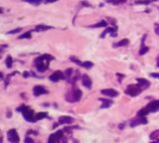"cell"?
Instances as JSON below:
<instances>
[{"label": "cell", "mask_w": 159, "mask_h": 143, "mask_svg": "<svg viewBox=\"0 0 159 143\" xmlns=\"http://www.w3.org/2000/svg\"><path fill=\"white\" fill-rule=\"evenodd\" d=\"M17 111L21 112L26 121H28V122H36L37 121L35 115H34V111L31 110V108L26 106V105H22V106L18 107Z\"/></svg>", "instance_id": "3957f363"}, {"label": "cell", "mask_w": 159, "mask_h": 143, "mask_svg": "<svg viewBox=\"0 0 159 143\" xmlns=\"http://www.w3.org/2000/svg\"><path fill=\"white\" fill-rule=\"evenodd\" d=\"M74 121H75V118L71 117V116H68V115L60 116L59 117L60 124H70V123H73Z\"/></svg>", "instance_id": "9a60e30c"}, {"label": "cell", "mask_w": 159, "mask_h": 143, "mask_svg": "<svg viewBox=\"0 0 159 143\" xmlns=\"http://www.w3.org/2000/svg\"><path fill=\"white\" fill-rule=\"evenodd\" d=\"M159 110V99L153 100L149 103L146 105L144 108H142L138 111L137 115L138 116H146L149 113H154V112H157Z\"/></svg>", "instance_id": "7a4b0ae2"}, {"label": "cell", "mask_w": 159, "mask_h": 143, "mask_svg": "<svg viewBox=\"0 0 159 143\" xmlns=\"http://www.w3.org/2000/svg\"><path fill=\"white\" fill-rule=\"evenodd\" d=\"M7 138H8V141L10 143H19V141H20L18 132L16 131V129L14 128L8 130V132H7Z\"/></svg>", "instance_id": "ba28073f"}, {"label": "cell", "mask_w": 159, "mask_h": 143, "mask_svg": "<svg viewBox=\"0 0 159 143\" xmlns=\"http://www.w3.org/2000/svg\"><path fill=\"white\" fill-rule=\"evenodd\" d=\"M147 122L148 121H147L145 116H138V117L130 120L129 125H130V127H136L138 125H142V124H146Z\"/></svg>", "instance_id": "9c48e42d"}, {"label": "cell", "mask_w": 159, "mask_h": 143, "mask_svg": "<svg viewBox=\"0 0 159 143\" xmlns=\"http://www.w3.org/2000/svg\"><path fill=\"white\" fill-rule=\"evenodd\" d=\"M33 93L35 96H39L45 95V93H48V91L43 85H36V86H34V89H33Z\"/></svg>", "instance_id": "7c38bea8"}, {"label": "cell", "mask_w": 159, "mask_h": 143, "mask_svg": "<svg viewBox=\"0 0 159 143\" xmlns=\"http://www.w3.org/2000/svg\"><path fill=\"white\" fill-rule=\"evenodd\" d=\"M31 32L32 31H29V32H26L24 34H22L21 36H19V39H30L31 38Z\"/></svg>", "instance_id": "4316f807"}, {"label": "cell", "mask_w": 159, "mask_h": 143, "mask_svg": "<svg viewBox=\"0 0 159 143\" xmlns=\"http://www.w3.org/2000/svg\"><path fill=\"white\" fill-rule=\"evenodd\" d=\"M151 143H159L158 141H153V142H151Z\"/></svg>", "instance_id": "d590c367"}, {"label": "cell", "mask_w": 159, "mask_h": 143, "mask_svg": "<svg viewBox=\"0 0 159 143\" xmlns=\"http://www.w3.org/2000/svg\"><path fill=\"white\" fill-rule=\"evenodd\" d=\"M150 77H152V78H159V74H150Z\"/></svg>", "instance_id": "1f68e13d"}, {"label": "cell", "mask_w": 159, "mask_h": 143, "mask_svg": "<svg viewBox=\"0 0 159 143\" xmlns=\"http://www.w3.org/2000/svg\"><path fill=\"white\" fill-rule=\"evenodd\" d=\"M20 31H22V29L21 28H17V29L12 30V31H9L8 34H15V33H17V32H20Z\"/></svg>", "instance_id": "f546056e"}, {"label": "cell", "mask_w": 159, "mask_h": 143, "mask_svg": "<svg viewBox=\"0 0 159 143\" xmlns=\"http://www.w3.org/2000/svg\"><path fill=\"white\" fill-rule=\"evenodd\" d=\"M100 100L103 103V104L101 105V108H108L113 104V101L108 99H100Z\"/></svg>", "instance_id": "ac0fdd59"}, {"label": "cell", "mask_w": 159, "mask_h": 143, "mask_svg": "<svg viewBox=\"0 0 159 143\" xmlns=\"http://www.w3.org/2000/svg\"><path fill=\"white\" fill-rule=\"evenodd\" d=\"M154 30H155V33H156L157 35H159V26H158V24L154 25Z\"/></svg>", "instance_id": "4dcf8cb0"}, {"label": "cell", "mask_w": 159, "mask_h": 143, "mask_svg": "<svg viewBox=\"0 0 159 143\" xmlns=\"http://www.w3.org/2000/svg\"><path fill=\"white\" fill-rule=\"evenodd\" d=\"M35 117H36V120L44 119V118L48 117V113H47V112H39V113H37L35 115Z\"/></svg>", "instance_id": "cb8c5ba5"}, {"label": "cell", "mask_w": 159, "mask_h": 143, "mask_svg": "<svg viewBox=\"0 0 159 143\" xmlns=\"http://www.w3.org/2000/svg\"><path fill=\"white\" fill-rule=\"evenodd\" d=\"M64 75H65V80H67L71 84H74V82L77 81L78 74L77 72L74 71L73 69H68L64 72Z\"/></svg>", "instance_id": "52a82bcc"}, {"label": "cell", "mask_w": 159, "mask_h": 143, "mask_svg": "<svg viewBox=\"0 0 159 143\" xmlns=\"http://www.w3.org/2000/svg\"><path fill=\"white\" fill-rule=\"evenodd\" d=\"M63 143H68V141H67V138H66V137L63 139Z\"/></svg>", "instance_id": "836d02e7"}, {"label": "cell", "mask_w": 159, "mask_h": 143, "mask_svg": "<svg viewBox=\"0 0 159 143\" xmlns=\"http://www.w3.org/2000/svg\"><path fill=\"white\" fill-rule=\"evenodd\" d=\"M82 84H83V85H84V86H86L87 89H92L93 82H92V80H90V78L88 76V75H83V77H82Z\"/></svg>", "instance_id": "5bb4252c"}, {"label": "cell", "mask_w": 159, "mask_h": 143, "mask_svg": "<svg viewBox=\"0 0 159 143\" xmlns=\"http://www.w3.org/2000/svg\"><path fill=\"white\" fill-rule=\"evenodd\" d=\"M25 143H36V142L34 141L32 138H30L29 136H26V138H25Z\"/></svg>", "instance_id": "f1b7e54d"}, {"label": "cell", "mask_w": 159, "mask_h": 143, "mask_svg": "<svg viewBox=\"0 0 159 143\" xmlns=\"http://www.w3.org/2000/svg\"><path fill=\"white\" fill-rule=\"evenodd\" d=\"M115 32H116V29L111 27V28H108V29L105 30V31L101 35V38H104V37L105 35H107V34H111V36L115 37V36H116V33H115Z\"/></svg>", "instance_id": "ffe728a7"}, {"label": "cell", "mask_w": 159, "mask_h": 143, "mask_svg": "<svg viewBox=\"0 0 159 143\" xmlns=\"http://www.w3.org/2000/svg\"><path fill=\"white\" fill-rule=\"evenodd\" d=\"M101 93L103 96H105L108 97H116L118 96V92H117L115 89H101Z\"/></svg>", "instance_id": "4fadbf2b"}, {"label": "cell", "mask_w": 159, "mask_h": 143, "mask_svg": "<svg viewBox=\"0 0 159 143\" xmlns=\"http://www.w3.org/2000/svg\"><path fill=\"white\" fill-rule=\"evenodd\" d=\"M153 0H146V1H135V4H144V5H147V4H149L150 2H152Z\"/></svg>", "instance_id": "83f0119b"}, {"label": "cell", "mask_w": 159, "mask_h": 143, "mask_svg": "<svg viewBox=\"0 0 159 143\" xmlns=\"http://www.w3.org/2000/svg\"><path fill=\"white\" fill-rule=\"evenodd\" d=\"M157 65H158V67H159V60H158V63H157Z\"/></svg>", "instance_id": "8d00e7d4"}, {"label": "cell", "mask_w": 159, "mask_h": 143, "mask_svg": "<svg viewBox=\"0 0 159 143\" xmlns=\"http://www.w3.org/2000/svg\"><path fill=\"white\" fill-rule=\"evenodd\" d=\"M145 38H146V36L143 37V39H142V44H141V47H140V50H139V55H140V56H142V55L146 54V53L149 51V48L147 47V46H145V45H144Z\"/></svg>", "instance_id": "d6986e66"}, {"label": "cell", "mask_w": 159, "mask_h": 143, "mask_svg": "<svg viewBox=\"0 0 159 143\" xmlns=\"http://www.w3.org/2000/svg\"><path fill=\"white\" fill-rule=\"evenodd\" d=\"M108 25V24L107 23V21L103 20V21H101L100 23H97V24H96V25H92L90 27H92V28H101V27H107Z\"/></svg>", "instance_id": "603a6c76"}, {"label": "cell", "mask_w": 159, "mask_h": 143, "mask_svg": "<svg viewBox=\"0 0 159 143\" xmlns=\"http://www.w3.org/2000/svg\"><path fill=\"white\" fill-rule=\"evenodd\" d=\"M6 47H8V46H7V45H2V46H1V53H2L3 51H4V49H5Z\"/></svg>", "instance_id": "d6a6232c"}, {"label": "cell", "mask_w": 159, "mask_h": 143, "mask_svg": "<svg viewBox=\"0 0 159 143\" xmlns=\"http://www.w3.org/2000/svg\"><path fill=\"white\" fill-rule=\"evenodd\" d=\"M52 60H54V57L51 55H43L35 59V66L38 72H45L49 68V63Z\"/></svg>", "instance_id": "6da1fadb"}, {"label": "cell", "mask_w": 159, "mask_h": 143, "mask_svg": "<svg viewBox=\"0 0 159 143\" xmlns=\"http://www.w3.org/2000/svg\"><path fill=\"white\" fill-rule=\"evenodd\" d=\"M153 1H157V0H153Z\"/></svg>", "instance_id": "74e56055"}, {"label": "cell", "mask_w": 159, "mask_h": 143, "mask_svg": "<svg viewBox=\"0 0 159 143\" xmlns=\"http://www.w3.org/2000/svg\"><path fill=\"white\" fill-rule=\"evenodd\" d=\"M74 143H79V141H78V140H76V139H75V140H74Z\"/></svg>", "instance_id": "e575fe53"}, {"label": "cell", "mask_w": 159, "mask_h": 143, "mask_svg": "<svg viewBox=\"0 0 159 143\" xmlns=\"http://www.w3.org/2000/svg\"><path fill=\"white\" fill-rule=\"evenodd\" d=\"M143 89L140 88V85H127V88L125 89V93L127 96H137L138 95H140Z\"/></svg>", "instance_id": "5b68a950"}, {"label": "cell", "mask_w": 159, "mask_h": 143, "mask_svg": "<svg viewBox=\"0 0 159 143\" xmlns=\"http://www.w3.org/2000/svg\"><path fill=\"white\" fill-rule=\"evenodd\" d=\"M65 138L64 137L63 130H58L56 132L52 133L48 138V143H59L61 140Z\"/></svg>", "instance_id": "8992f818"}, {"label": "cell", "mask_w": 159, "mask_h": 143, "mask_svg": "<svg viewBox=\"0 0 159 143\" xmlns=\"http://www.w3.org/2000/svg\"><path fill=\"white\" fill-rule=\"evenodd\" d=\"M70 60H71V61H73L74 63H76L77 65L81 66L83 68H86V69H90V68H93V66H94V64L92 62H81L77 58L73 57V56L70 57Z\"/></svg>", "instance_id": "8fae6325"}, {"label": "cell", "mask_w": 159, "mask_h": 143, "mask_svg": "<svg viewBox=\"0 0 159 143\" xmlns=\"http://www.w3.org/2000/svg\"><path fill=\"white\" fill-rule=\"evenodd\" d=\"M22 1L31 3V4H34V5H39V4H42V3L55 2V1H57V0H22Z\"/></svg>", "instance_id": "2e32d148"}, {"label": "cell", "mask_w": 159, "mask_h": 143, "mask_svg": "<svg viewBox=\"0 0 159 143\" xmlns=\"http://www.w3.org/2000/svg\"><path fill=\"white\" fill-rule=\"evenodd\" d=\"M150 139L153 140H159V130H155L152 133H150Z\"/></svg>", "instance_id": "d4e9b609"}, {"label": "cell", "mask_w": 159, "mask_h": 143, "mask_svg": "<svg viewBox=\"0 0 159 143\" xmlns=\"http://www.w3.org/2000/svg\"><path fill=\"white\" fill-rule=\"evenodd\" d=\"M5 64H6V67L7 68H12V64H13V60H12V57L11 56H8V57L6 58V61H5Z\"/></svg>", "instance_id": "484cf974"}, {"label": "cell", "mask_w": 159, "mask_h": 143, "mask_svg": "<svg viewBox=\"0 0 159 143\" xmlns=\"http://www.w3.org/2000/svg\"><path fill=\"white\" fill-rule=\"evenodd\" d=\"M129 44V41L128 39H122V41H119V42L115 43L113 45V47L115 48H117V47H124V46H127V45Z\"/></svg>", "instance_id": "7402d4cb"}, {"label": "cell", "mask_w": 159, "mask_h": 143, "mask_svg": "<svg viewBox=\"0 0 159 143\" xmlns=\"http://www.w3.org/2000/svg\"><path fill=\"white\" fill-rule=\"evenodd\" d=\"M137 84L140 85V88L142 89H145L150 85V82L146 78H137Z\"/></svg>", "instance_id": "e0dca14e"}, {"label": "cell", "mask_w": 159, "mask_h": 143, "mask_svg": "<svg viewBox=\"0 0 159 143\" xmlns=\"http://www.w3.org/2000/svg\"><path fill=\"white\" fill-rule=\"evenodd\" d=\"M158 60H159V55H158Z\"/></svg>", "instance_id": "f35d334b"}, {"label": "cell", "mask_w": 159, "mask_h": 143, "mask_svg": "<svg viewBox=\"0 0 159 143\" xmlns=\"http://www.w3.org/2000/svg\"><path fill=\"white\" fill-rule=\"evenodd\" d=\"M50 81L51 82H57L61 80H65V75H64L63 72L61 71H56L55 73H53L51 76H50Z\"/></svg>", "instance_id": "30bf717a"}, {"label": "cell", "mask_w": 159, "mask_h": 143, "mask_svg": "<svg viewBox=\"0 0 159 143\" xmlns=\"http://www.w3.org/2000/svg\"><path fill=\"white\" fill-rule=\"evenodd\" d=\"M82 96H83V92L81 89L74 88L73 89H71L70 92H67L65 99L67 101H69V103H77V101H79L82 99Z\"/></svg>", "instance_id": "277c9868"}, {"label": "cell", "mask_w": 159, "mask_h": 143, "mask_svg": "<svg viewBox=\"0 0 159 143\" xmlns=\"http://www.w3.org/2000/svg\"><path fill=\"white\" fill-rule=\"evenodd\" d=\"M53 29V27L51 26H47V25H44V24H40L36 26V31L37 32H43V31H46V30H50Z\"/></svg>", "instance_id": "44dd1931"}]
</instances>
